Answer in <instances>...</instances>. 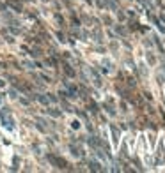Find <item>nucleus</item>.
I'll return each mask as SVG.
<instances>
[{
  "mask_svg": "<svg viewBox=\"0 0 165 173\" xmlns=\"http://www.w3.org/2000/svg\"><path fill=\"white\" fill-rule=\"evenodd\" d=\"M9 6H11V7H14V9H16L18 12H20V11H23V4L20 2V0H11V2H9Z\"/></svg>",
  "mask_w": 165,
  "mask_h": 173,
  "instance_id": "obj_2",
  "label": "nucleus"
},
{
  "mask_svg": "<svg viewBox=\"0 0 165 173\" xmlns=\"http://www.w3.org/2000/svg\"><path fill=\"white\" fill-rule=\"evenodd\" d=\"M48 159H50L52 162H53V164H57V168H68L66 161H64V159H61V157H53V156H50Z\"/></svg>",
  "mask_w": 165,
  "mask_h": 173,
  "instance_id": "obj_1",
  "label": "nucleus"
},
{
  "mask_svg": "<svg viewBox=\"0 0 165 173\" xmlns=\"http://www.w3.org/2000/svg\"><path fill=\"white\" fill-rule=\"evenodd\" d=\"M39 103H43V104H48V99H46V97H41V96H39Z\"/></svg>",
  "mask_w": 165,
  "mask_h": 173,
  "instance_id": "obj_6",
  "label": "nucleus"
},
{
  "mask_svg": "<svg viewBox=\"0 0 165 173\" xmlns=\"http://www.w3.org/2000/svg\"><path fill=\"white\" fill-rule=\"evenodd\" d=\"M50 115H53V117H59L61 111H57V110H50Z\"/></svg>",
  "mask_w": 165,
  "mask_h": 173,
  "instance_id": "obj_5",
  "label": "nucleus"
},
{
  "mask_svg": "<svg viewBox=\"0 0 165 173\" xmlns=\"http://www.w3.org/2000/svg\"><path fill=\"white\" fill-rule=\"evenodd\" d=\"M69 148H71V152H73V156H77V157H80V152H78V148L75 145H71L69 147Z\"/></svg>",
  "mask_w": 165,
  "mask_h": 173,
  "instance_id": "obj_4",
  "label": "nucleus"
},
{
  "mask_svg": "<svg viewBox=\"0 0 165 173\" xmlns=\"http://www.w3.org/2000/svg\"><path fill=\"white\" fill-rule=\"evenodd\" d=\"M44 2H46V0H44Z\"/></svg>",
  "mask_w": 165,
  "mask_h": 173,
  "instance_id": "obj_8",
  "label": "nucleus"
},
{
  "mask_svg": "<svg viewBox=\"0 0 165 173\" xmlns=\"http://www.w3.org/2000/svg\"><path fill=\"white\" fill-rule=\"evenodd\" d=\"M23 65H27L28 69H32V67H34V64H32V62H27V60H25V62H23Z\"/></svg>",
  "mask_w": 165,
  "mask_h": 173,
  "instance_id": "obj_7",
  "label": "nucleus"
},
{
  "mask_svg": "<svg viewBox=\"0 0 165 173\" xmlns=\"http://www.w3.org/2000/svg\"><path fill=\"white\" fill-rule=\"evenodd\" d=\"M64 71H66V74H69V76H75V71L71 69V67H69V65H64Z\"/></svg>",
  "mask_w": 165,
  "mask_h": 173,
  "instance_id": "obj_3",
  "label": "nucleus"
}]
</instances>
